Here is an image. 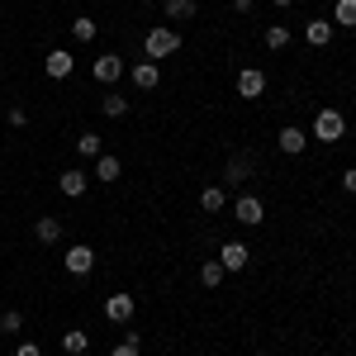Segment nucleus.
<instances>
[{
  "instance_id": "10",
  "label": "nucleus",
  "mask_w": 356,
  "mask_h": 356,
  "mask_svg": "<svg viewBox=\"0 0 356 356\" xmlns=\"http://www.w3.org/2000/svg\"><path fill=\"white\" fill-rule=\"evenodd\" d=\"M157 81H162V67H157L152 57H143V62L134 67V86L138 90H157Z\"/></svg>"
},
{
  "instance_id": "28",
  "label": "nucleus",
  "mask_w": 356,
  "mask_h": 356,
  "mask_svg": "<svg viewBox=\"0 0 356 356\" xmlns=\"http://www.w3.org/2000/svg\"><path fill=\"white\" fill-rule=\"evenodd\" d=\"M342 191L356 195V166H347V171H342Z\"/></svg>"
},
{
  "instance_id": "22",
  "label": "nucleus",
  "mask_w": 356,
  "mask_h": 356,
  "mask_svg": "<svg viewBox=\"0 0 356 356\" xmlns=\"http://www.w3.org/2000/svg\"><path fill=\"white\" fill-rule=\"evenodd\" d=\"M285 43H290V29H285V24H271V29H266V48H271V53H280Z\"/></svg>"
},
{
  "instance_id": "17",
  "label": "nucleus",
  "mask_w": 356,
  "mask_h": 356,
  "mask_svg": "<svg viewBox=\"0 0 356 356\" xmlns=\"http://www.w3.org/2000/svg\"><path fill=\"white\" fill-rule=\"evenodd\" d=\"M86 347H90V337H86L81 328H72V332H62V352L67 356H81Z\"/></svg>"
},
{
  "instance_id": "16",
  "label": "nucleus",
  "mask_w": 356,
  "mask_h": 356,
  "mask_svg": "<svg viewBox=\"0 0 356 356\" xmlns=\"http://www.w3.org/2000/svg\"><path fill=\"white\" fill-rule=\"evenodd\" d=\"M33 233H38V243H57V238H62V223H57L53 214H43V219L33 223Z\"/></svg>"
},
{
  "instance_id": "3",
  "label": "nucleus",
  "mask_w": 356,
  "mask_h": 356,
  "mask_svg": "<svg viewBox=\"0 0 356 356\" xmlns=\"http://www.w3.org/2000/svg\"><path fill=\"white\" fill-rule=\"evenodd\" d=\"M62 266H67L72 275H90V271H95V252H90L86 243L67 247V257H62Z\"/></svg>"
},
{
  "instance_id": "18",
  "label": "nucleus",
  "mask_w": 356,
  "mask_h": 356,
  "mask_svg": "<svg viewBox=\"0 0 356 356\" xmlns=\"http://www.w3.org/2000/svg\"><path fill=\"white\" fill-rule=\"evenodd\" d=\"M119 171H124L119 157H110V152H100V157H95V176H100V181H119Z\"/></svg>"
},
{
  "instance_id": "2",
  "label": "nucleus",
  "mask_w": 356,
  "mask_h": 356,
  "mask_svg": "<svg viewBox=\"0 0 356 356\" xmlns=\"http://www.w3.org/2000/svg\"><path fill=\"white\" fill-rule=\"evenodd\" d=\"M314 134L323 138V143H337V138L347 134V119L337 110H318V119H314Z\"/></svg>"
},
{
  "instance_id": "11",
  "label": "nucleus",
  "mask_w": 356,
  "mask_h": 356,
  "mask_svg": "<svg viewBox=\"0 0 356 356\" xmlns=\"http://www.w3.org/2000/svg\"><path fill=\"white\" fill-rule=\"evenodd\" d=\"M57 186H62V195H72V200H81L90 181H86V171H81V166H72V171H62V181H57Z\"/></svg>"
},
{
  "instance_id": "1",
  "label": "nucleus",
  "mask_w": 356,
  "mask_h": 356,
  "mask_svg": "<svg viewBox=\"0 0 356 356\" xmlns=\"http://www.w3.org/2000/svg\"><path fill=\"white\" fill-rule=\"evenodd\" d=\"M176 48H181V33H176V29H152V33L143 38V53L152 57V62H162V57H171Z\"/></svg>"
},
{
  "instance_id": "25",
  "label": "nucleus",
  "mask_w": 356,
  "mask_h": 356,
  "mask_svg": "<svg viewBox=\"0 0 356 356\" xmlns=\"http://www.w3.org/2000/svg\"><path fill=\"white\" fill-rule=\"evenodd\" d=\"M200 204H204V214H219V209H223V191H219V186H209V191L200 195Z\"/></svg>"
},
{
  "instance_id": "6",
  "label": "nucleus",
  "mask_w": 356,
  "mask_h": 356,
  "mask_svg": "<svg viewBox=\"0 0 356 356\" xmlns=\"http://www.w3.org/2000/svg\"><path fill=\"white\" fill-rule=\"evenodd\" d=\"M90 72H95V81H100V86H114L119 76H124V57H119V53L95 57V67H90Z\"/></svg>"
},
{
  "instance_id": "27",
  "label": "nucleus",
  "mask_w": 356,
  "mask_h": 356,
  "mask_svg": "<svg viewBox=\"0 0 356 356\" xmlns=\"http://www.w3.org/2000/svg\"><path fill=\"white\" fill-rule=\"evenodd\" d=\"M110 356H143V352H138V342H129V337H124V342H119Z\"/></svg>"
},
{
  "instance_id": "14",
  "label": "nucleus",
  "mask_w": 356,
  "mask_h": 356,
  "mask_svg": "<svg viewBox=\"0 0 356 356\" xmlns=\"http://www.w3.org/2000/svg\"><path fill=\"white\" fill-rule=\"evenodd\" d=\"M100 114H105V119H124V114H129V100H124L119 90H110V95L100 100Z\"/></svg>"
},
{
  "instance_id": "23",
  "label": "nucleus",
  "mask_w": 356,
  "mask_h": 356,
  "mask_svg": "<svg viewBox=\"0 0 356 356\" xmlns=\"http://www.w3.org/2000/svg\"><path fill=\"white\" fill-rule=\"evenodd\" d=\"M195 0H166V19H191Z\"/></svg>"
},
{
  "instance_id": "8",
  "label": "nucleus",
  "mask_w": 356,
  "mask_h": 356,
  "mask_svg": "<svg viewBox=\"0 0 356 356\" xmlns=\"http://www.w3.org/2000/svg\"><path fill=\"white\" fill-rule=\"evenodd\" d=\"M247 261H252L247 243H223V252H219V266H223V271H243Z\"/></svg>"
},
{
  "instance_id": "29",
  "label": "nucleus",
  "mask_w": 356,
  "mask_h": 356,
  "mask_svg": "<svg viewBox=\"0 0 356 356\" xmlns=\"http://www.w3.org/2000/svg\"><path fill=\"white\" fill-rule=\"evenodd\" d=\"M15 356H43V347H38V342H24V347H19Z\"/></svg>"
},
{
  "instance_id": "30",
  "label": "nucleus",
  "mask_w": 356,
  "mask_h": 356,
  "mask_svg": "<svg viewBox=\"0 0 356 356\" xmlns=\"http://www.w3.org/2000/svg\"><path fill=\"white\" fill-rule=\"evenodd\" d=\"M233 5H238V10H243V15H247V10H252V0H233Z\"/></svg>"
},
{
  "instance_id": "4",
  "label": "nucleus",
  "mask_w": 356,
  "mask_h": 356,
  "mask_svg": "<svg viewBox=\"0 0 356 356\" xmlns=\"http://www.w3.org/2000/svg\"><path fill=\"white\" fill-rule=\"evenodd\" d=\"M238 95H243V100L266 95V72H261V67H243V72H238Z\"/></svg>"
},
{
  "instance_id": "5",
  "label": "nucleus",
  "mask_w": 356,
  "mask_h": 356,
  "mask_svg": "<svg viewBox=\"0 0 356 356\" xmlns=\"http://www.w3.org/2000/svg\"><path fill=\"white\" fill-rule=\"evenodd\" d=\"M233 214H238V223H247V228H257V223H266V204H261L257 195H243V200L233 204Z\"/></svg>"
},
{
  "instance_id": "9",
  "label": "nucleus",
  "mask_w": 356,
  "mask_h": 356,
  "mask_svg": "<svg viewBox=\"0 0 356 356\" xmlns=\"http://www.w3.org/2000/svg\"><path fill=\"white\" fill-rule=\"evenodd\" d=\"M134 295H110V300H105V318H110V323H129V318H134Z\"/></svg>"
},
{
  "instance_id": "21",
  "label": "nucleus",
  "mask_w": 356,
  "mask_h": 356,
  "mask_svg": "<svg viewBox=\"0 0 356 356\" xmlns=\"http://www.w3.org/2000/svg\"><path fill=\"white\" fill-rule=\"evenodd\" d=\"M219 280H223V266H219V257H214V261H204V266H200V285H209V290H214Z\"/></svg>"
},
{
  "instance_id": "20",
  "label": "nucleus",
  "mask_w": 356,
  "mask_h": 356,
  "mask_svg": "<svg viewBox=\"0 0 356 356\" xmlns=\"http://www.w3.org/2000/svg\"><path fill=\"white\" fill-rule=\"evenodd\" d=\"M76 152H81V157H100V152H105V138L100 134H81L76 138Z\"/></svg>"
},
{
  "instance_id": "24",
  "label": "nucleus",
  "mask_w": 356,
  "mask_h": 356,
  "mask_svg": "<svg viewBox=\"0 0 356 356\" xmlns=\"http://www.w3.org/2000/svg\"><path fill=\"white\" fill-rule=\"evenodd\" d=\"M72 33H76V43H90V38H95L100 29H95V19H90V15H81V19L72 24Z\"/></svg>"
},
{
  "instance_id": "12",
  "label": "nucleus",
  "mask_w": 356,
  "mask_h": 356,
  "mask_svg": "<svg viewBox=\"0 0 356 356\" xmlns=\"http://www.w3.org/2000/svg\"><path fill=\"white\" fill-rule=\"evenodd\" d=\"M247 176H252V157H228V171H223V181H228V186H243Z\"/></svg>"
},
{
  "instance_id": "7",
  "label": "nucleus",
  "mask_w": 356,
  "mask_h": 356,
  "mask_svg": "<svg viewBox=\"0 0 356 356\" xmlns=\"http://www.w3.org/2000/svg\"><path fill=\"white\" fill-rule=\"evenodd\" d=\"M72 67H76V57L67 53V48H53V53H48V62H43V72H48L53 81H67V76H72Z\"/></svg>"
},
{
  "instance_id": "19",
  "label": "nucleus",
  "mask_w": 356,
  "mask_h": 356,
  "mask_svg": "<svg viewBox=\"0 0 356 356\" xmlns=\"http://www.w3.org/2000/svg\"><path fill=\"white\" fill-rule=\"evenodd\" d=\"M332 19H337V29H356V0H337Z\"/></svg>"
},
{
  "instance_id": "15",
  "label": "nucleus",
  "mask_w": 356,
  "mask_h": 356,
  "mask_svg": "<svg viewBox=\"0 0 356 356\" xmlns=\"http://www.w3.org/2000/svg\"><path fill=\"white\" fill-rule=\"evenodd\" d=\"M304 38H309L314 48H323V43H332V24H328V19H314V24L304 29Z\"/></svg>"
},
{
  "instance_id": "13",
  "label": "nucleus",
  "mask_w": 356,
  "mask_h": 356,
  "mask_svg": "<svg viewBox=\"0 0 356 356\" xmlns=\"http://www.w3.org/2000/svg\"><path fill=\"white\" fill-rule=\"evenodd\" d=\"M275 143H280V152L300 157V152H304V129H280V138H275Z\"/></svg>"
},
{
  "instance_id": "31",
  "label": "nucleus",
  "mask_w": 356,
  "mask_h": 356,
  "mask_svg": "<svg viewBox=\"0 0 356 356\" xmlns=\"http://www.w3.org/2000/svg\"><path fill=\"white\" fill-rule=\"evenodd\" d=\"M275 5H295V0H275Z\"/></svg>"
},
{
  "instance_id": "26",
  "label": "nucleus",
  "mask_w": 356,
  "mask_h": 356,
  "mask_svg": "<svg viewBox=\"0 0 356 356\" xmlns=\"http://www.w3.org/2000/svg\"><path fill=\"white\" fill-rule=\"evenodd\" d=\"M19 328H24V318H19L15 309H10V314H0V332H19Z\"/></svg>"
}]
</instances>
